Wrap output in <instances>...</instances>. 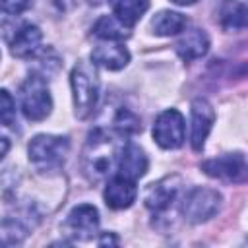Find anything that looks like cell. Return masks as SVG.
I'll list each match as a JSON object with an SVG mask.
<instances>
[{
	"label": "cell",
	"instance_id": "22",
	"mask_svg": "<svg viewBox=\"0 0 248 248\" xmlns=\"http://www.w3.org/2000/svg\"><path fill=\"white\" fill-rule=\"evenodd\" d=\"M31 4V0H0V10H4L6 14H21L27 10V6Z\"/></svg>",
	"mask_w": 248,
	"mask_h": 248
},
{
	"label": "cell",
	"instance_id": "10",
	"mask_svg": "<svg viewBox=\"0 0 248 248\" xmlns=\"http://www.w3.org/2000/svg\"><path fill=\"white\" fill-rule=\"evenodd\" d=\"M118 174L128 178V180H138L147 172V155L143 153L141 147L134 143H126L120 149L118 161H116Z\"/></svg>",
	"mask_w": 248,
	"mask_h": 248
},
{
	"label": "cell",
	"instance_id": "1",
	"mask_svg": "<svg viewBox=\"0 0 248 248\" xmlns=\"http://www.w3.org/2000/svg\"><path fill=\"white\" fill-rule=\"evenodd\" d=\"M120 149L122 147L116 143V140H112L107 132L103 130L91 132L81 153L83 174L91 182H99L105 176H108L116 167Z\"/></svg>",
	"mask_w": 248,
	"mask_h": 248
},
{
	"label": "cell",
	"instance_id": "6",
	"mask_svg": "<svg viewBox=\"0 0 248 248\" xmlns=\"http://www.w3.org/2000/svg\"><path fill=\"white\" fill-rule=\"evenodd\" d=\"M184 116L176 108L163 110L153 124V140L163 149H176L184 143Z\"/></svg>",
	"mask_w": 248,
	"mask_h": 248
},
{
	"label": "cell",
	"instance_id": "4",
	"mask_svg": "<svg viewBox=\"0 0 248 248\" xmlns=\"http://www.w3.org/2000/svg\"><path fill=\"white\" fill-rule=\"evenodd\" d=\"M19 105L27 120H43L50 114L52 99L43 76H29L19 87Z\"/></svg>",
	"mask_w": 248,
	"mask_h": 248
},
{
	"label": "cell",
	"instance_id": "2",
	"mask_svg": "<svg viewBox=\"0 0 248 248\" xmlns=\"http://www.w3.org/2000/svg\"><path fill=\"white\" fill-rule=\"evenodd\" d=\"M72 93H74V107L76 116L85 120L95 110L97 99H99V76L91 62L79 60L70 76Z\"/></svg>",
	"mask_w": 248,
	"mask_h": 248
},
{
	"label": "cell",
	"instance_id": "20",
	"mask_svg": "<svg viewBox=\"0 0 248 248\" xmlns=\"http://www.w3.org/2000/svg\"><path fill=\"white\" fill-rule=\"evenodd\" d=\"M112 126L114 130L120 134V136H132V134H138L141 130V124H140V118L130 110V108H120L112 120Z\"/></svg>",
	"mask_w": 248,
	"mask_h": 248
},
{
	"label": "cell",
	"instance_id": "24",
	"mask_svg": "<svg viewBox=\"0 0 248 248\" xmlns=\"http://www.w3.org/2000/svg\"><path fill=\"white\" fill-rule=\"evenodd\" d=\"M116 242H118V240H116V238H112V236H108V234H107V236H103V238L99 240V244H116Z\"/></svg>",
	"mask_w": 248,
	"mask_h": 248
},
{
	"label": "cell",
	"instance_id": "21",
	"mask_svg": "<svg viewBox=\"0 0 248 248\" xmlns=\"http://www.w3.org/2000/svg\"><path fill=\"white\" fill-rule=\"evenodd\" d=\"M14 120H16L14 97L6 89H0V124L10 126V124H14Z\"/></svg>",
	"mask_w": 248,
	"mask_h": 248
},
{
	"label": "cell",
	"instance_id": "17",
	"mask_svg": "<svg viewBox=\"0 0 248 248\" xmlns=\"http://www.w3.org/2000/svg\"><path fill=\"white\" fill-rule=\"evenodd\" d=\"M130 25L120 21L116 16H103L93 25V35L105 41H124L130 37Z\"/></svg>",
	"mask_w": 248,
	"mask_h": 248
},
{
	"label": "cell",
	"instance_id": "7",
	"mask_svg": "<svg viewBox=\"0 0 248 248\" xmlns=\"http://www.w3.org/2000/svg\"><path fill=\"white\" fill-rule=\"evenodd\" d=\"M202 170L207 176L225 180V182H244L246 180V159L242 153H229L202 163Z\"/></svg>",
	"mask_w": 248,
	"mask_h": 248
},
{
	"label": "cell",
	"instance_id": "11",
	"mask_svg": "<svg viewBox=\"0 0 248 248\" xmlns=\"http://www.w3.org/2000/svg\"><path fill=\"white\" fill-rule=\"evenodd\" d=\"M176 192H178V178L176 176H165L159 182L149 184L143 200H145V205L153 213H159V211H165L172 203Z\"/></svg>",
	"mask_w": 248,
	"mask_h": 248
},
{
	"label": "cell",
	"instance_id": "3",
	"mask_svg": "<svg viewBox=\"0 0 248 248\" xmlns=\"http://www.w3.org/2000/svg\"><path fill=\"white\" fill-rule=\"evenodd\" d=\"M68 149H70L68 138L50 136V134H39L27 145L31 165L43 172L60 169L68 155Z\"/></svg>",
	"mask_w": 248,
	"mask_h": 248
},
{
	"label": "cell",
	"instance_id": "19",
	"mask_svg": "<svg viewBox=\"0 0 248 248\" xmlns=\"http://www.w3.org/2000/svg\"><path fill=\"white\" fill-rule=\"evenodd\" d=\"M221 23L225 29H244L246 25V6L238 0H227L221 8Z\"/></svg>",
	"mask_w": 248,
	"mask_h": 248
},
{
	"label": "cell",
	"instance_id": "15",
	"mask_svg": "<svg viewBox=\"0 0 248 248\" xmlns=\"http://www.w3.org/2000/svg\"><path fill=\"white\" fill-rule=\"evenodd\" d=\"M207 50H209V39H207L205 31H202V29L184 31V35L176 43V52L186 62L202 58Z\"/></svg>",
	"mask_w": 248,
	"mask_h": 248
},
{
	"label": "cell",
	"instance_id": "14",
	"mask_svg": "<svg viewBox=\"0 0 248 248\" xmlns=\"http://www.w3.org/2000/svg\"><path fill=\"white\" fill-rule=\"evenodd\" d=\"M91 60H93V64L103 66L107 70H122L130 62V52L120 43L97 45L91 52Z\"/></svg>",
	"mask_w": 248,
	"mask_h": 248
},
{
	"label": "cell",
	"instance_id": "26",
	"mask_svg": "<svg viewBox=\"0 0 248 248\" xmlns=\"http://www.w3.org/2000/svg\"><path fill=\"white\" fill-rule=\"evenodd\" d=\"M91 4H101V2H105V0H89Z\"/></svg>",
	"mask_w": 248,
	"mask_h": 248
},
{
	"label": "cell",
	"instance_id": "8",
	"mask_svg": "<svg viewBox=\"0 0 248 248\" xmlns=\"http://www.w3.org/2000/svg\"><path fill=\"white\" fill-rule=\"evenodd\" d=\"M64 227L72 238L89 240L99 229V211L91 203H79L68 213Z\"/></svg>",
	"mask_w": 248,
	"mask_h": 248
},
{
	"label": "cell",
	"instance_id": "18",
	"mask_svg": "<svg viewBox=\"0 0 248 248\" xmlns=\"http://www.w3.org/2000/svg\"><path fill=\"white\" fill-rule=\"evenodd\" d=\"M112 16H116L126 25H134L149 8V0H110Z\"/></svg>",
	"mask_w": 248,
	"mask_h": 248
},
{
	"label": "cell",
	"instance_id": "16",
	"mask_svg": "<svg viewBox=\"0 0 248 248\" xmlns=\"http://www.w3.org/2000/svg\"><path fill=\"white\" fill-rule=\"evenodd\" d=\"M184 27H186V17L182 14L170 12V10H163V12L155 14V17L151 19V29L159 37L176 35V33L184 31Z\"/></svg>",
	"mask_w": 248,
	"mask_h": 248
},
{
	"label": "cell",
	"instance_id": "13",
	"mask_svg": "<svg viewBox=\"0 0 248 248\" xmlns=\"http://www.w3.org/2000/svg\"><path fill=\"white\" fill-rule=\"evenodd\" d=\"M41 39H43V33L37 25L33 23H23L16 33H14V39L10 43L12 46V54L17 56V58H29L33 56L37 50H39V45H41Z\"/></svg>",
	"mask_w": 248,
	"mask_h": 248
},
{
	"label": "cell",
	"instance_id": "9",
	"mask_svg": "<svg viewBox=\"0 0 248 248\" xmlns=\"http://www.w3.org/2000/svg\"><path fill=\"white\" fill-rule=\"evenodd\" d=\"M215 122V110L205 99H196L192 103V134L190 141L194 151H202L205 138Z\"/></svg>",
	"mask_w": 248,
	"mask_h": 248
},
{
	"label": "cell",
	"instance_id": "23",
	"mask_svg": "<svg viewBox=\"0 0 248 248\" xmlns=\"http://www.w3.org/2000/svg\"><path fill=\"white\" fill-rule=\"evenodd\" d=\"M8 149H10V141L6 138H0V159L8 153Z\"/></svg>",
	"mask_w": 248,
	"mask_h": 248
},
{
	"label": "cell",
	"instance_id": "12",
	"mask_svg": "<svg viewBox=\"0 0 248 248\" xmlns=\"http://www.w3.org/2000/svg\"><path fill=\"white\" fill-rule=\"evenodd\" d=\"M138 196V188L134 180H128L124 176H114L112 180L107 182L105 188V202L110 209H126L134 203Z\"/></svg>",
	"mask_w": 248,
	"mask_h": 248
},
{
	"label": "cell",
	"instance_id": "25",
	"mask_svg": "<svg viewBox=\"0 0 248 248\" xmlns=\"http://www.w3.org/2000/svg\"><path fill=\"white\" fill-rule=\"evenodd\" d=\"M174 4H178V6H190V4H194V2H198V0H172Z\"/></svg>",
	"mask_w": 248,
	"mask_h": 248
},
{
	"label": "cell",
	"instance_id": "5",
	"mask_svg": "<svg viewBox=\"0 0 248 248\" xmlns=\"http://www.w3.org/2000/svg\"><path fill=\"white\" fill-rule=\"evenodd\" d=\"M221 207V194L213 188H192L182 200V215L190 223H203L211 219Z\"/></svg>",
	"mask_w": 248,
	"mask_h": 248
}]
</instances>
